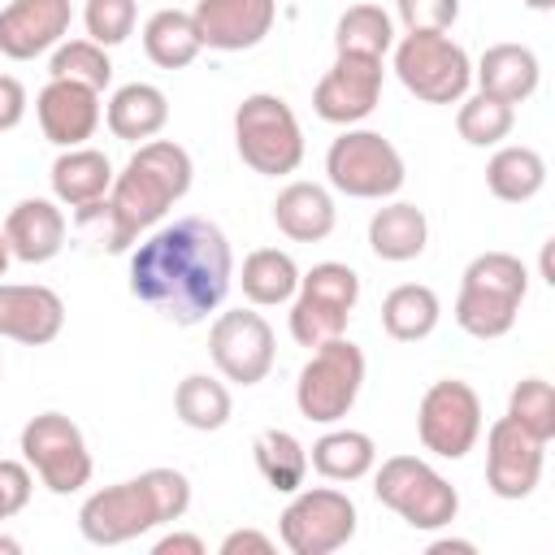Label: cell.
Returning <instances> with one entry per match:
<instances>
[{"mask_svg": "<svg viewBox=\"0 0 555 555\" xmlns=\"http://www.w3.org/2000/svg\"><path fill=\"white\" fill-rule=\"evenodd\" d=\"M360 304V273L343 260H321L308 273H299L295 299H291V338L299 347H321L338 338Z\"/></svg>", "mask_w": 555, "mask_h": 555, "instance_id": "8992f818", "label": "cell"}, {"mask_svg": "<svg viewBox=\"0 0 555 555\" xmlns=\"http://www.w3.org/2000/svg\"><path fill=\"white\" fill-rule=\"evenodd\" d=\"M460 286H481V291H499V295L525 299V291H529V269H525L520 256H512V251H481V256H473V260L464 264Z\"/></svg>", "mask_w": 555, "mask_h": 555, "instance_id": "8d00e7d4", "label": "cell"}, {"mask_svg": "<svg viewBox=\"0 0 555 555\" xmlns=\"http://www.w3.org/2000/svg\"><path fill=\"white\" fill-rule=\"evenodd\" d=\"M26 87H22V78H13V74H0V134L4 130H17L22 126V117H26Z\"/></svg>", "mask_w": 555, "mask_h": 555, "instance_id": "b9f144b4", "label": "cell"}, {"mask_svg": "<svg viewBox=\"0 0 555 555\" xmlns=\"http://www.w3.org/2000/svg\"><path fill=\"white\" fill-rule=\"evenodd\" d=\"M165 525V512L156 503L152 481L139 473L130 481H113L104 490H91L78 507V533L91 546H121Z\"/></svg>", "mask_w": 555, "mask_h": 555, "instance_id": "8fae6325", "label": "cell"}, {"mask_svg": "<svg viewBox=\"0 0 555 555\" xmlns=\"http://www.w3.org/2000/svg\"><path fill=\"white\" fill-rule=\"evenodd\" d=\"M65 330V299L43 282H0V338L43 347Z\"/></svg>", "mask_w": 555, "mask_h": 555, "instance_id": "ac0fdd59", "label": "cell"}, {"mask_svg": "<svg viewBox=\"0 0 555 555\" xmlns=\"http://www.w3.org/2000/svg\"><path fill=\"white\" fill-rule=\"evenodd\" d=\"M416 438L438 460H464L481 438V399L460 377H438L416 408Z\"/></svg>", "mask_w": 555, "mask_h": 555, "instance_id": "7c38bea8", "label": "cell"}, {"mask_svg": "<svg viewBox=\"0 0 555 555\" xmlns=\"http://www.w3.org/2000/svg\"><path fill=\"white\" fill-rule=\"evenodd\" d=\"M52 195L56 204H69V208H87V204H100L113 186V160L100 152V147H61V156L52 160Z\"/></svg>", "mask_w": 555, "mask_h": 555, "instance_id": "603a6c76", "label": "cell"}, {"mask_svg": "<svg viewBox=\"0 0 555 555\" xmlns=\"http://www.w3.org/2000/svg\"><path fill=\"white\" fill-rule=\"evenodd\" d=\"M529 9H538V13H546V9H555V0H525Z\"/></svg>", "mask_w": 555, "mask_h": 555, "instance_id": "c3c4849f", "label": "cell"}, {"mask_svg": "<svg viewBox=\"0 0 555 555\" xmlns=\"http://www.w3.org/2000/svg\"><path fill=\"white\" fill-rule=\"evenodd\" d=\"M17 551H22V542L9 538V533H0V555H17Z\"/></svg>", "mask_w": 555, "mask_h": 555, "instance_id": "bcb514c9", "label": "cell"}, {"mask_svg": "<svg viewBox=\"0 0 555 555\" xmlns=\"http://www.w3.org/2000/svg\"><path fill=\"white\" fill-rule=\"evenodd\" d=\"M438 317H442V304H438L434 286H425V282H403L382 299V330L395 343L429 338L438 330Z\"/></svg>", "mask_w": 555, "mask_h": 555, "instance_id": "f1b7e54d", "label": "cell"}, {"mask_svg": "<svg viewBox=\"0 0 555 555\" xmlns=\"http://www.w3.org/2000/svg\"><path fill=\"white\" fill-rule=\"evenodd\" d=\"M104 121L113 130V139L121 143H147L165 130L169 121V100L160 87L152 82H126L108 95V108H104Z\"/></svg>", "mask_w": 555, "mask_h": 555, "instance_id": "cb8c5ba5", "label": "cell"}, {"mask_svg": "<svg viewBox=\"0 0 555 555\" xmlns=\"http://www.w3.org/2000/svg\"><path fill=\"white\" fill-rule=\"evenodd\" d=\"M234 282V251L217 221L178 217L130 247V295L173 325H199Z\"/></svg>", "mask_w": 555, "mask_h": 555, "instance_id": "6da1fadb", "label": "cell"}, {"mask_svg": "<svg viewBox=\"0 0 555 555\" xmlns=\"http://www.w3.org/2000/svg\"><path fill=\"white\" fill-rule=\"evenodd\" d=\"M173 412L186 429H199V434H217L225 429L230 412H234V399H230V386L212 373H186L173 390Z\"/></svg>", "mask_w": 555, "mask_h": 555, "instance_id": "4dcf8cb0", "label": "cell"}, {"mask_svg": "<svg viewBox=\"0 0 555 555\" xmlns=\"http://www.w3.org/2000/svg\"><path fill=\"white\" fill-rule=\"evenodd\" d=\"M425 243H429V221L408 199H390L369 217V247L377 260L408 264L425 251Z\"/></svg>", "mask_w": 555, "mask_h": 555, "instance_id": "d4e9b609", "label": "cell"}, {"mask_svg": "<svg viewBox=\"0 0 555 555\" xmlns=\"http://www.w3.org/2000/svg\"><path fill=\"white\" fill-rule=\"evenodd\" d=\"M208 356L217 364V373L234 386H256L269 377L278 343H273V325L256 312V308H230L217 312L212 330H208Z\"/></svg>", "mask_w": 555, "mask_h": 555, "instance_id": "4fadbf2b", "label": "cell"}, {"mask_svg": "<svg viewBox=\"0 0 555 555\" xmlns=\"http://www.w3.org/2000/svg\"><path fill=\"white\" fill-rule=\"evenodd\" d=\"M516 126V104H503L486 91L464 95L455 108V130L468 147H499Z\"/></svg>", "mask_w": 555, "mask_h": 555, "instance_id": "e575fe53", "label": "cell"}, {"mask_svg": "<svg viewBox=\"0 0 555 555\" xmlns=\"http://www.w3.org/2000/svg\"><path fill=\"white\" fill-rule=\"evenodd\" d=\"M486 186L503 204H529L546 186V160L542 152L525 143H507L486 160Z\"/></svg>", "mask_w": 555, "mask_h": 555, "instance_id": "4316f807", "label": "cell"}, {"mask_svg": "<svg viewBox=\"0 0 555 555\" xmlns=\"http://www.w3.org/2000/svg\"><path fill=\"white\" fill-rule=\"evenodd\" d=\"M143 52L160 69H186L204 52L199 30H195V17L182 13V9H156L143 22Z\"/></svg>", "mask_w": 555, "mask_h": 555, "instance_id": "f546056e", "label": "cell"}, {"mask_svg": "<svg viewBox=\"0 0 555 555\" xmlns=\"http://www.w3.org/2000/svg\"><path fill=\"white\" fill-rule=\"evenodd\" d=\"M373 494L382 507H390L408 529H447L460 516L455 486L421 455H390L373 473Z\"/></svg>", "mask_w": 555, "mask_h": 555, "instance_id": "277c9868", "label": "cell"}, {"mask_svg": "<svg viewBox=\"0 0 555 555\" xmlns=\"http://www.w3.org/2000/svg\"><path fill=\"white\" fill-rule=\"evenodd\" d=\"M525 299L499 295V291H481V286H460L455 295V325L473 338H503L516 317H520Z\"/></svg>", "mask_w": 555, "mask_h": 555, "instance_id": "d6a6232c", "label": "cell"}, {"mask_svg": "<svg viewBox=\"0 0 555 555\" xmlns=\"http://www.w3.org/2000/svg\"><path fill=\"white\" fill-rule=\"evenodd\" d=\"M195 165L191 152L173 139H147L139 152L113 173V186L100 204L78 208V221H104V247L130 251L186 191H191Z\"/></svg>", "mask_w": 555, "mask_h": 555, "instance_id": "7a4b0ae2", "label": "cell"}, {"mask_svg": "<svg viewBox=\"0 0 555 555\" xmlns=\"http://www.w3.org/2000/svg\"><path fill=\"white\" fill-rule=\"evenodd\" d=\"M9 260H13V256H9V243H4V230H0V278L9 273Z\"/></svg>", "mask_w": 555, "mask_h": 555, "instance_id": "7dc6e473", "label": "cell"}, {"mask_svg": "<svg viewBox=\"0 0 555 555\" xmlns=\"http://www.w3.org/2000/svg\"><path fill=\"white\" fill-rule=\"evenodd\" d=\"M308 464L325 481H360L377 468V442L364 429H330L312 442Z\"/></svg>", "mask_w": 555, "mask_h": 555, "instance_id": "83f0119b", "label": "cell"}, {"mask_svg": "<svg viewBox=\"0 0 555 555\" xmlns=\"http://www.w3.org/2000/svg\"><path fill=\"white\" fill-rule=\"evenodd\" d=\"M325 178L334 191L351 199H390L403 186L408 169H403L399 147L386 134L347 126L325 152Z\"/></svg>", "mask_w": 555, "mask_h": 555, "instance_id": "ba28073f", "label": "cell"}, {"mask_svg": "<svg viewBox=\"0 0 555 555\" xmlns=\"http://www.w3.org/2000/svg\"><path fill=\"white\" fill-rule=\"evenodd\" d=\"M134 22H139V4L134 0H87L82 4V26H87V39L100 43V48H117L134 35Z\"/></svg>", "mask_w": 555, "mask_h": 555, "instance_id": "f35d334b", "label": "cell"}, {"mask_svg": "<svg viewBox=\"0 0 555 555\" xmlns=\"http://www.w3.org/2000/svg\"><path fill=\"white\" fill-rule=\"evenodd\" d=\"M390 52L395 78L425 104H460L473 87V61L447 30H408Z\"/></svg>", "mask_w": 555, "mask_h": 555, "instance_id": "5b68a950", "label": "cell"}, {"mask_svg": "<svg viewBox=\"0 0 555 555\" xmlns=\"http://www.w3.org/2000/svg\"><path fill=\"white\" fill-rule=\"evenodd\" d=\"M238 286H243V299L251 308L291 304L295 299V286H299V264L282 247H256L243 260V269H238Z\"/></svg>", "mask_w": 555, "mask_h": 555, "instance_id": "484cf974", "label": "cell"}, {"mask_svg": "<svg viewBox=\"0 0 555 555\" xmlns=\"http://www.w3.org/2000/svg\"><path fill=\"white\" fill-rule=\"evenodd\" d=\"M507 416H512L520 429H529L533 438L551 442V438H555V390H551V382H546V377H525V382H516L512 395H507Z\"/></svg>", "mask_w": 555, "mask_h": 555, "instance_id": "74e56055", "label": "cell"}, {"mask_svg": "<svg viewBox=\"0 0 555 555\" xmlns=\"http://www.w3.org/2000/svg\"><path fill=\"white\" fill-rule=\"evenodd\" d=\"M0 373H4V364H0Z\"/></svg>", "mask_w": 555, "mask_h": 555, "instance_id": "681fc988", "label": "cell"}, {"mask_svg": "<svg viewBox=\"0 0 555 555\" xmlns=\"http://www.w3.org/2000/svg\"><path fill=\"white\" fill-rule=\"evenodd\" d=\"M234 147L251 173L286 178L304 165V126L282 95L256 91L234 108Z\"/></svg>", "mask_w": 555, "mask_h": 555, "instance_id": "3957f363", "label": "cell"}, {"mask_svg": "<svg viewBox=\"0 0 555 555\" xmlns=\"http://www.w3.org/2000/svg\"><path fill=\"white\" fill-rule=\"evenodd\" d=\"M35 490V473L26 460H0V520L17 516L30 503Z\"/></svg>", "mask_w": 555, "mask_h": 555, "instance_id": "60d3db41", "label": "cell"}, {"mask_svg": "<svg viewBox=\"0 0 555 555\" xmlns=\"http://www.w3.org/2000/svg\"><path fill=\"white\" fill-rule=\"evenodd\" d=\"M199 43L212 52H247L256 48L273 22H278V0H199L191 9Z\"/></svg>", "mask_w": 555, "mask_h": 555, "instance_id": "e0dca14e", "label": "cell"}, {"mask_svg": "<svg viewBox=\"0 0 555 555\" xmlns=\"http://www.w3.org/2000/svg\"><path fill=\"white\" fill-rule=\"evenodd\" d=\"M251 460L278 494H295L308 477V447L291 429H260L251 442Z\"/></svg>", "mask_w": 555, "mask_h": 555, "instance_id": "1f68e13d", "label": "cell"}, {"mask_svg": "<svg viewBox=\"0 0 555 555\" xmlns=\"http://www.w3.org/2000/svg\"><path fill=\"white\" fill-rule=\"evenodd\" d=\"M48 74L65 78V82H82L91 91H104L113 82V61H108V48H100L91 39H61L52 48Z\"/></svg>", "mask_w": 555, "mask_h": 555, "instance_id": "d590c367", "label": "cell"}, {"mask_svg": "<svg viewBox=\"0 0 555 555\" xmlns=\"http://www.w3.org/2000/svg\"><path fill=\"white\" fill-rule=\"evenodd\" d=\"M395 9L408 30H451L460 17V0H395Z\"/></svg>", "mask_w": 555, "mask_h": 555, "instance_id": "ab89813d", "label": "cell"}, {"mask_svg": "<svg viewBox=\"0 0 555 555\" xmlns=\"http://www.w3.org/2000/svg\"><path fill=\"white\" fill-rule=\"evenodd\" d=\"M447 551H464V555H473L477 542H464V538H438V542H429V555H447Z\"/></svg>", "mask_w": 555, "mask_h": 555, "instance_id": "f6af8a7d", "label": "cell"}, {"mask_svg": "<svg viewBox=\"0 0 555 555\" xmlns=\"http://www.w3.org/2000/svg\"><path fill=\"white\" fill-rule=\"evenodd\" d=\"M538 78H542L538 52L525 43H490L481 52V61L473 65L477 91H486L503 104H525L538 91Z\"/></svg>", "mask_w": 555, "mask_h": 555, "instance_id": "44dd1931", "label": "cell"}, {"mask_svg": "<svg viewBox=\"0 0 555 555\" xmlns=\"http://www.w3.org/2000/svg\"><path fill=\"white\" fill-rule=\"evenodd\" d=\"M382 61L377 56H351L338 52L334 65L325 69V78L312 91V108L321 121L330 126H360L377 100H382Z\"/></svg>", "mask_w": 555, "mask_h": 555, "instance_id": "9a60e30c", "label": "cell"}, {"mask_svg": "<svg viewBox=\"0 0 555 555\" xmlns=\"http://www.w3.org/2000/svg\"><path fill=\"white\" fill-rule=\"evenodd\" d=\"M356 503L338 486H299L278 516V538L291 555H334L356 538Z\"/></svg>", "mask_w": 555, "mask_h": 555, "instance_id": "9c48e42d", "label": "cell"}, {"mask_svg": "<svg viewBox=\"0 0 555 555\" xmlns=\"http://www.w3.org/2000/svg\"><path fill=\"white\" fill-rule=\"evenodd\" d=\"M204 538L199 533H165L152 542V555H204Z\"/></svg>", "mask_w": 555, "mask_h": 555, "instance_id": "ee69618b", "label": "cell"}, {"mask_svg": "<svg viewBox=\"0 0 555 555\" xmlns=\"http://www.w3.org/2000/svg\"><path fill=\"white\" fill-rule=\"evenodd\" d=\"M69 0H9L0 9V52L9 61H35L69 35Z\"/></svg>", "mask_w": 555, "mask_h": 555, "instance_id": "2e32d148", "label": "cell"}, {"mask_svg": "<svg viewBox=\"0 0 555 555\" xmlns=\"http://www.w3.org/2000/svg\"><path fill=\"white\" fill-rule=\"evenodd\" d=\"M217 551H221V555H243V551H251V555H273V538L260 533V529H230Z\"/></svg>", "mask_w": 555, "mask_h": 555, "instance_id": "7bdbcfd3", "label": "cell"}, {"mask_svg": "<svg viewBox=\"0 0 555 555\" xmlns=\"http://www.w3.org/2000/svg\"><path fill=\"white\" fill-rule=\"evenodd\" d=\"M22 460L52 494H78L95 473L87 438L65 412H39L22 425Z\"/></svg>", "mask_w": 555, "mask_h": 555, "instance_id": "30bf717a", "label": "cell"}, {"mask_svg": "<svg viewBox=\"0 0 555 555\" xmlns=\"http://www.w3.org/2000/svg\"><path fill=\"white\" fill-rule=\"evenodd\" d=\"M542 464H546V442L533 438L529 429H520L512 416H499L486 429V486L490 494L516 503L529 499L542 481Z\"/></svg>", "mask_w": 555, "mask_h": 555, "instance_id": "5bb4252c", "label": "cell"}, {"mask_svg": "<svg viewBox=\"0 0 555 555\" xmlns=\"http://www.w3.org/2000/svg\"><path fill=\"white\" fill-rule=\"evenodd\" d=\"M4 243L13 260L48 264L65 247V212L56 208V199H43V195L17 199L4 217Z\"/></svg>", "mask_w": 555, "mask_h": 555, "instance_id": "ffe728a7", "label": "cell"}, {"mask_svg": "<svg viewBox=\"0 0 555 555\" xmlns=\"http://www.w3.org/2000/svg\"><path fill=\"white\" fill-rule=\"evenodd\" d=\"M338 208L321 182H286L273 199V225L291 243H321L334 234Z\"/></svg>", "mask_w": 555, "mask_h": 555, "instance_id": "7402d4cb", "label": "cell"}, {"mask_svg": "<svg viewBox=\"0 0 555 555\" xmlns=\"http://www.w3.org/2000/svg\"><path fill=\"white\" fill-rule=\"evenodd\" d=\"M334 48L351 56H386L395 48V22L382 4H351L334 26Z\"/></svg>", "mask_w": 555, "mask_h": 555, "instance_id": "836d02e7", "label": "cell"}, {"mask_svg": "<svg viewBox=\"0 0 555 555\" xmlns=\"http://www.w3.org/2000/svg\"><path fill=\"white\" fill-rule=\"evenodd\" d=\"M360 386H364V351L338 334V338L312 347L308 364L299 369L295 408L312 425H338L356 408Z\"/></svg>", "mask_w": 555, "mask_h": 555, "instance_id": "52a82bcc", "label": "cell"}, {"mask_svg": "<svg viewBox=\"0 0 555 555\" xmlns=\"http://www.w3.org/2000/svg\"><path fill=\"white\" fill-rule=\"evenodd\" d=\"M35 117H39V130L48 143L56 147H82L104 108H100V91L82 87V82H65V78H48V87L35 95Z\"/></svg>", "mask_w": 555, "mask_h": 555, "instance_id": "d6986e66", "label": "cell"}]
</instances>
